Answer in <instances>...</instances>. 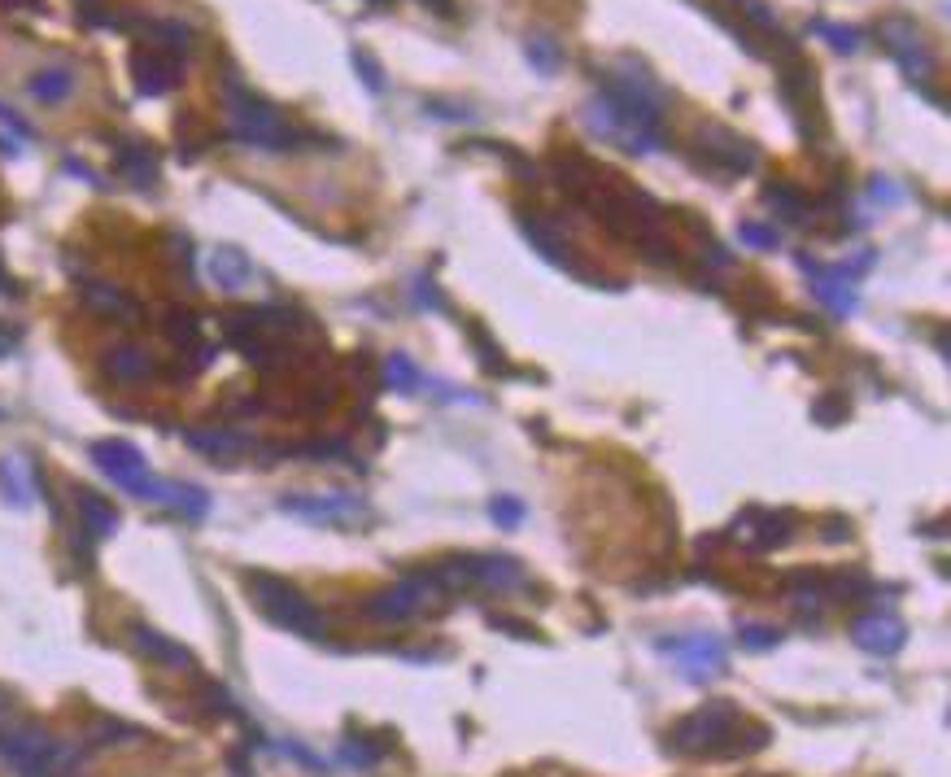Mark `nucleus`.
Here are the masks:
<instances>
[{"label":"nucleus","mask_w":951,"mask_h":777,"mask_svg":"<svg viewBox=\"0 0 951 777\" xmlns=\"http://www.w3.org/2000/svg\"><path fill=\"white\" fill-rule=\"evenodd\" d=\"M760 747H768V729L746 721V716L733 708V699H712L698 712L685 716L681 725H672V751H681V756L738 760Z\"/></svg>","instance_id":"obj_1"},{"label":"nucleus","mask_w":951,"mask_h":777,"mask_svg":"<svg viewBox=\"0 0 951 777\" xmlns=\"http://www.w3.org/2000/svg\"><path fill=\"white\" fill-rule=\"evenodd\" d=\"M0 760L18 777H66L83 764V751L57 743L53 734H44L35 725H14L0 729Z\"/></svg>","instance_id":"obj_2"},{"label":"nucleus","mask_w":951,"mask_h":777,"mask_svg":"<svg viewBox=\"0 0 951 777\" xmlns=\"http://www.w3.org/2000/svg\"><path fill=\"white\" fill-rule=\"evenodd\" d=\"M227 114H232V131L245 140L249 149H267V153H288L297 149V131L284 123L280 110L267 105L262 97L245 88L236 75H227Z\"/></svg>","instance_id":"obj_3"},{"label":"nucleus","mask_w":951,"mask_h":777,"mask_svg":"<svg viewBox=\"0 0 951 777\" xmlns=\"http://www.w3.org/2000/svg\"><path fill=\"white\" fill-rule=\"evenodd\" d=\"M254 603L267 612V620H275L288 633H302V638H323V616L315 612V603L306 599L302 590H293L280 577H267V572H249L245 577Z\"/></svg>","instance_id":"obj_4"},{"label":"nucleus","mask_w":951,"mask_h":777,"mask_svg":"<svg viewBox=\"0 0 951 777\" xmlns=\"http://www.w3.org/2000/svg\"><path fill=\"white\" fill-rule=\"evenodd\" d=\"M92 459H96V468L110 476L118 489H127L131 498L162 502V481L149 472L144 454L131 446V441H96V446H92Z\"/></svg>","instance_id":"obj_5"},{"label":"nucleus","mask_w":951,"mask_h":777,"mask_svg":"<svg viewBox=\"0 0 951 777\" xmlns=\"http://www.w3.org/2000/svg\"><path fill=\"white\" fill-rule=\"evenodd\" d=\"M585 123L594 127V136L616 140L624 153H655L664 145V131H650L646 123H637L633 114H624L620 105H611L607 97H594L585 105Z\"/></svg>","instance_id":"obj_6"},{"label":"nucleus","mask_w":951,"mask_h":777,"mask_svg":"<svg viewBox=\"0 0 951 777\" xmlns=\"http://www.w3.org/2000/svg\"><path fill=\"white\" fill-rule=\"evenodd\" d=\"M659 651H664L668 660L677 664V673H681V677H690V681L725 677V668H729V651H725V642H720L716 633H690V638H659Z\"/></svg>","instance_id":"obj_7"},{"label":"nucleus","mask_w":951,"mask_h":777,"mask_svg":"<svg viewBox=\"0 0 951 777\" xmlns=\"http://www.w3.org/2000/svg\"><path fill=\"white\" fill-rule=\"evenodd\" d=\"M280 511L315 520V524H358L371 516L363 498L341 494V489H332V494H288V498H280Z\"/></svg>","instance_id":"obj_8"},{"label":"nucleus","mask_w":951,"mask_h":777,"mask_svg":"<svg viewBox=\"0 0 951 777\" xmlns=\"http://www.w3.org/2000/svg\"><path fill=\"white\" fill-rule=\"evenodd\" d=\"M882 44H886V53L895 57L899 66H904V75H908L912 83H930L934 57H930V49H925V35H921L917 22H908V18L882 22Z\"/></svg>","instance_id":"obj_9"},{"label":"nucleus","mask_w":951,"mask_h":777,"mask_svg":"<svg viewBox=\"0 0 951 777\" xmlns=\"http://www.w3.org/2000/svg\"><path fill=\"white\" fill-rule=\"evenodd\" d=\"M428 599H432V581L428 577H406V581L389 585V590L371 594V599H367V616H376V620H411V616L424 612Z\"/></svg>","instance_id":"obj_10"},{"label":"nucleus","mask_w":951,"mask_h":777,"mask_svg":"<svg viewBox=\"0 0 951 777\" xmlns=\"http://www.w3.org/2000/svg\"><path fill=\"white\" fill-rule=\"evenodd\" d=\"M703 153L707 162H712V171H725V175H746L760 166V153H755L751 140H742L738 131H725V127H707L703 131Z\"/></svg>","instance_id":"obj_11"},{"label":"nucleus","mask_w":951,"mask_h":777,"mask_svg":"<svg viewBox=\"0 0 951 777\" xmlns=\"http://www.w3.org/2000/svg\"><path fill=\"white\" fill-rule=\"evenodd\" d=\"M790 516L786 511H746V516L738 520V537L742 542H751L755 551H773V546H781V542H790Z\"/></svg>","instance_id":"obj_12"},{"label":"nucleus","mask_w":951,"mask_h":777,"mask_svg":"<svg viewBox=\"0 0 951 777\" xmlns=\"http://www.w3.org/2000/svg\"><path fill=\"white\" fill-rule=\"evenodd\" d=\"M851 638H856V647L860 651H869V655H895L899 647H904V638H908V629L899 625L895 616H864L856 620V629H851Z\"/></svg>","instance_id":"obj_13"},{"label":"nucleus","mask_w":951,"mask_h":777,"mask_svg":"<svg viewBox=\"0 0 951 777\" xmlns=\"http://www.w3.org/2000/svg\"><path fill=\"white\" fill-rule=\"evenodd\" d=\"M131 70H136V92L140 97H162V92H171L179 83V62L175 57H162V53H136L131 57Z\"/></svg>","instance_id":"obj_14"},{"label":"nucleus","mask_w":951,"mask_h":777,"mask_svg":"<svg viewBox=\"0 0 951 777\" xmlns=\"http://www.w3.org/2000/svg\"><path fill=\"white\" fill-rule=\"evenodd\" d=\"M131 642H136V651L140 655H149V660H158L166 668H197V660H192V651L188 647H179V642H171L166 633L158 629H149V625H131Z\"/></svg>","instance_id":"obj_15"},{"label":"nucleus","mask_w":951,"mask_h":777,"mask_svg":"<svg viewBox=\"0 0 951 777\" xmlns=\"http://www.w3.org/2000/svg\"><path fill=\"white\" fill-rule=\"evenodd\" d=\"M210 276L227 293H245L249 284H254V262L245 258V249L223 245V249H214V254H210Z\"/></svg>","instance_id":"obj_16"},{"label":"nucleus","mask_w":951,"mask_h":777,"mask_svg":"<svg viewBox=\"0 0 951 777\" xmlns=\"http://www.w3.org/2000/svg\"><path fill=\"white\" fill-rule=\"evenodd\" d=\"M79 293H83V302H88L92 310H101V315H114V319H123V324H136V319H140V302H136V297H127L123 289H114V284L83 280Z\"/></svg>","instance_id":"obj_17"},{"label":"nucleus","mask_w":951,"mask_h":777,"mask_svg":"<svg viewBox=\"0 0 951 777\" xmlns=\"http://www.w3.org/2000/svg\"><path fill=\"white\" fill-rule=\"evenodd\" d=\"M118 175L131 179V184H140V188H153L158 184V153H153L149 145H140V140H127V145H118Z\"/></svg>","instance_id":"obj_18"},{"label":"nucleus","mask_w":951,"mask_h":777,"mask_svg":"<svg viewBox=\"0 0 951 777\" xmlns=\"http://www.w3.org/2000/svg\"><path fill=\"white\" fill-rule=\"evenodd\" d=\"M184 441L201 454H214V459H236V454H245L249 446H254V441L232 433V428H188Z\"/></svg>","instance_id":"obj_19"},{"label":"nucleus","mask_w":951,"mask_h":777,"mask_svg":"<svg viewBox=\"0 0 951 777\" xmlns=\"http://www.w3.org/2000/svg\"><path fill=\"white\" fill-rule=\"evenodd\" d=\"M812 293L821 297V302L834 310V315H851V310L860 306V293H856V284H851L847 276H838V267L834 271H816V280H812Z\"/></svg>","instance_id":"obj_20"},{"label":"nucleus","mask_w":951,"mask_h":777,"mask_svg":"<svg viewBox=\"0 0 951 777\" xmlns=\"http://www.w3.org/2000/svg\"><path fill=\"white\" fill-rule=\"evenodd\" d=\"M105 372L114 380H127V385H140V380L153 376V358L136 350V345H118V350L105 354Z\"/></svg>","instance_id":"obj_21"},{"label":"nucleus","mask_w":951,"mask_h":777,"mask_svg":"<svg viewBox=\"0 0 951 777\" xmlns=\"http://www.w3.org/2000/svg\"><path fill=\"white\" fill-rule=\"evenodd\" d=\"M27 92L40 105H62L70 92H75V75H70L66 66H48V70H35L31 83H27Z\"/></svg>","instance_id":"obj_22"},{"label":"nucleus","mask_w":951,"mask_h":777,"mask_svg":"<svg viewBox=\"0 0 951 777\" xmlns=\"http://www.w3.org/2000/svg\"><path fill=\"white\" fill-rule=\"evenodd\" d=\"M75 507H79V516H83V529H88L92 537H110V533L118 529V511H114L101 494H92V489H79V494H75Z\"/></svg>","instance_id":"obj_23"},{"label":"nucleus","mask_w":951,"mask_h":777,"mask_svg":"<svg viewBox=\"0 0 951 777\" xmlns=\"http://www.w3.org/2000/svg\"><path fill=\"white\" fill-rule=\"evenodd\" d=\"M140 27L149 35H158V44L166 53H175V57L192 53V27H184V22H175V18H144Z\"/></svg>","instance_id":"obj_24"},{"label":"nucleus","mask_w":951,"mask_h":777,"mask_svg":"<svg viewBox=\"0 0 951 777\" xmlns=\"http://www.w3.org/2000/svg\"><path fill=\"white\" fill-rule=\"evenodd\" d=\"M384 385L397 393H419L424 389V372L411 363V354H389L384 358Z\"/></svg>","instance_id":"obj_25"},{"label":"nucleus","mask_w":951,"mask_h":777,"mask_svg":"<svg viewBox=\"0 0 951 777\" xmlns=\"http://www.w3.org/2000/svg\"><path fill=\"white\" fill-rule=\"evenodd\" d=\"M764 201H768V206H777L790 223H803V219H808V210H812V201L803 197V188H794V184H768Z\"/></svg>","instance_id":"obj_26"},{"label":"nucleus","mask_w":951,"mask_h":777,"mask_svg":"<svg viewBox=\"0 0 951 777\" xmlns=\"http://www.w3.org/2000/svg\"><path fill=\"white\" fill-rule=\"evenodd\" d=\"M162 502H171L175 511H184V516L192 520H201L210 511V494L206 489H197V485H171V481H162Z\"/></svg>","instance_id":"obj_27"},{"label":"nucleus","mask_w":951,"mask_h":777,"mask_svg":"<svg viewBox=\"0 0 951 777\" xmlns=\"http://www.w3.org/2000/svg\"><path fill=\"white\" fill-rule=\"evenodd\" d=\"M812 35H825L834 53H860V44H864V35L856 27H847V22H825V18L812 22Z\"/></svg>","instance_id":"obj_28"},{"label":"nucleus","mask_w":951,"mask_h":777,"mask_svg":"<svg viewBox=\"0 0 951 777\" xmlns=\"http://www.w3.org/2000/svg\"><path fill=\"white\" fill-rule=\"evenodd\" d=\"M524 57H528V66H533L537 75H555V70L563 66V53H559V44L550 40V35H533V40L524 44Z\"/></svg>","instance_id":"obj_29"},{"label":"nucleus","mask_w":951,"mask_h":777,"mask_svg":"<svg viewBox=\"0 0 951 777\" xmlns=\"http://www.w3.org/2000/svg\"><path fill=\"white\" fill-rule=\"evenodd\" d=\"M0 485H5L14 507H27L31 502V476L22 468V459H0Z\"/></svg>","instance_id":"obj_30"},{"label":"nucleus","mask_w":951,"mask_h":777,"mask_svg":"<svg viewBox=\"0 0 951 777\" xmlns=\"http://www.w3.org/2000/svg\"><path fill=\"white\" fill-rule=\"evenodd\" d=\"M781 638H786V633L777 625H742L738 629V642L746 651H773V647H781Z\"/></svg>","instance_id":"obj_31"},{"label":"nucleus","mask_w":951,"mask_h":777,"mask_svg":"<svg viewBox=\"0 0 951 777\" xmlns=\"http://www.w3.org/2000/svg\"><path fill=\"white\" fill-rule=\"evenodd\" d=\"M166 337H171L175 345H197L201 341L197 315H188V310H171V319H166Z\"/></svg>","instance_id":"obj_32"},{"label":"nucleus","mask_w":951,"mask_h":777,"mask_svg":"<svg viewBox=\"0 0 951 777\" xmlns=\"http://www.w3.org/2000/svg\"><path fill=\"white\" fill-rule=\"evenodd\" d=\"M341 760L354 764V769H376L384 760V747H371V743H358V738H345L341 743Z\"/></svg>","instance_id":"obj_33"},{"label":"nucleus","mask_w":951,"mask_h":777,"mask_svg":"<svg viewBox=\"0 0 951 777\" xmlns=\"http://www.w3.org/2000/svg\"><path fill=\"white\" fill-rule=\"evenodd\" d=\"M489 516L498 520L502 529H515V524L524 520V502H520V498H507V494H502V498H493V502H489Z\"/></svg>","instance_id":"obj_34"},{"label":"nucleus","mask_w":951,"mask_h":777,"mask_svg":"<svg viewBox=\"0 0 951 777\" xmlns=\"http://www.w3.org/2000/svg\"><path fill=\"white\" fill-rule=\"evenodd\" d=\"M131 738H140L136 725H123V721H101L92 734V743H131Z\"/></svg>","instance_id":"obj_35"},{"label":"nucleus","mask_w":951,"mask_h":777,"mask_svg":"<svg viewBox=\"0 0 951 777\" xmlns=\"http://www.w3.org/2000/svg\"><path fill=\"white\" fill-rule=\"evenodd\" d=\"M738 236H742V245H751V249H777V232L768 223H742Z\"/></svg>","instance_id":"obj_36"},{"label":"nucleus","mask_w":951,"mask_h":777,"mask_svg":"<svg viewBox=\"0 0 951 777\" xmlns=\"http://www.w3.org/2000/svg\"><path fill=\"white\" fill-rule=\"evenodd\" d=\"M354 66H358V79H363L371 92H384V75H380V66L371 62L367 53H354Z\"/></svg>","instance_id":"obj_37"},{"label":"nucleus","mask_w":951,"mask_h":777,"mask_svg":"<svg viewBox=\"0 0 951 777\" xmlns=\"http://www.w3.org/2000/svg\"><path fill=\"white\" fill-rule=\"evenodd\" d=\"M738 9H742V14L751 18V22H755V27H764V31H777V18L764 9V0H738Z\"/></svg>","instance_id":"obj_38"},{"label":"nucleus","mask_w":951,"mask_h":777,"mask_svg":"<svg viewBox=\"0 0 951 777\" xmlns=\"http://www.w3.org/2000/svg\"><path fill=\"white\" fill-rule=\"evenodd\" d=\"M428 114L432 118H450V123H472V110H463V105H445V101H428Z\"/></svg>","instance_id":"obj_39"},{"label":"nucleus","mask_w":951,"mask_h":777,"mask_svg":"<svg viewBox=\"0 0 951 777\" xmlns=\"http://www.w3.org/2000/svg\"><path fill=\"white\" fill-rule=\"evenodd\" d=\"M0 123H5L9 131H14V136H18V140H31V136H35V131H31V123H27V118H22L18 110H9V105H0Z\"/></svg>","instance_id":"obj_40"},{"label":"nucleus","mask_w":951,"mask_h":777,"mask_svg":"<svg viewBox=\"0 0 951 777\" xmlns=\"http://www.w3.org/2000/svg\"><path fill=\"white\" fill-rule=\"evenodd\" d=\"M280 751H284V756H293V760H302V764H306V769H315V773H323V760H319V756H310V751H306L302 743H284Z\"/></svg>","instance_id":"obj_41"},{"label":"nucleus","mask_w":951,"mask_h":777,"mask_svg":"<svg viewBox=\"0 0 951 777\" xmlns=\"http://www.w3.org/2000/svg\"><path fill=\"white\" fill-rule=\"evenodd\" d=\"M873 201H899V188H895V184H882V179H877V184H873Z\"/></svg>","instance_id":"obj_42"},{"label":"nucleus","mask_w":951,"mask_h":777,"mask_svg":"<svg viewBox=\"0 0 951 777\" xmlns=\"http://www.w3.org/2000/svg\"><path fill=\"white\" fill-rule=\"evenodd\" d=\"M0 293H9V297L18 293V289H14V280H9V271H5V267H0Z\"/></svg>","instance_id":"obj_43"},{"label":"nucleus","mask_w":951,"mask_h":777,"mask_svg":"<svg viewBox=\"0 0 951 777\" xmlns=\"http://www.w3.org/2000/svg\"><path fill=\"white\" fill-rule=\"evenodd\" d=\"M5 9H18V5H35V0H0Z\"/></svg>","instance_id":"obj_44"},{"label":"nucleus","mask_w":951,"mask_h":777,"mask_svg":"<svg viewBox=\"0 0 951 777\" xmlns=\"http://www.w3.org/2000/svg\"><path fill=\"white\" fill-rule=\"evenodd\" d=\"M5 716H9V708H5V699H0V725H5Z\"/></svg>","instance_id":"obj_45"},{"label":"nucleus","mask_w":951,"mask_h":777,"mask_svg":"<svg viewBox=\"0 0 951 777\" xmlns=\"http://www.w3.org/2000/svg\"><path fill=\"white\" fill-rule=\"evenodd\" d=\"M428 5H437V9H450V0H428Z\"/></svg>","instance_id":"obj_46"}]
</instances>
